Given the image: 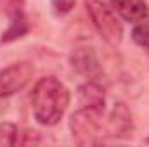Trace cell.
<instances>
[{"mask_svg":"<svg viewBox=\"0 0 149 147\" xmlns=\"http://www.w3.org/2000/svg\"><path fill=\"white\" fill-rule=\"evenodd\" d=\"M102 114H104V109L81 106L71 116L70 128H71V133H73V139L76 144L88 146V144L101 142L97 137H99L101 126H102Z\"/></svg>","mask_w":149,"mask_h":147,"instance_id":"3957f363","label":"cell"},{"mask_svg":"<svg viewBox=\"0 0 149 147\" xmlns=\"http://www.w3.org/2000/svg\"><path fill=\"white\" fill-rule=\"evenodd\" d=\"M7 14L10 17V24L2 35V43H10L14 40H19L30 31L28 19L24 16L23 0H9L7 2Z\"/></svg>","mask_w":149,"mask_h":147,"instance_id":"8992f818","label":"cell"},{"mask_svg":"<svg viewBox=\"0 0 149 147\" xmlns=\"http://www.w3.org/2000/svg\"><path fill=\"white\" fill-rule=\"evenodd\" d=\"M111 5L123 21L132 24L144 21L149 14L144 0H111Z\"/></svg>","mask_w":149,"mask_h":147,"instance_id":"ba28073f","label":"cell"},{"mask_svg":"<svg viewBox=\"0 0 149 147\" xmlns=\"http://www.w3.org/2000/svg\"><path fill=\"white\" fill-rule=\"evenodd\" d=\"M78 101H80L81 106H87V107L106 109V95H104V88H102V85L99 81L88 80L87 83L80 85Z\"/></svg>","mask_w":149,"mask_h":147,"instance_id":"9c48e42d","label":"cell"},{"mask_svg":"<svg viewBox=\"0 0 149 147\" xmlns=\"http://www.w3.org/2000/svg\"><path fill=\"white\" fill-rule=\"evenodd\" d=\"M85 7L99 35L109 45L118 47L123 40V26L116 17V10L113 9L111 0H87Z\"/></svg>","mask_w":149,"mask_h":147,"instance_id":"7a4b0ae2","label":"cell"},{"mask_svg":"<svg viewBox=\"0 0 149 147\" xmlns=\"http://www.w3.org/2000/svg\"><path fill=\"white\" fill-rule=\"evenodd\" d=\"M33 73H35V66L31 61H19L2 69L0 71V99L10 97L16 92L23 90L30 83Z\"/></svg>","mask_w":149,"mask_h":147,"instance_id":"277c9868","label":"cell"},{"mask_svg":"<svg viewBox=\"0 0 149 147\" xmlns=\"http://www.w3.org/2000/svg\"><path fill=\"white\" fill-rule=\"evenodd\" d=\"M108 135L113 139H130L134 135V119L123 102H116L108 116Z\"/></svg>","mask_w":149,"mask_h":147,"instance_id":"52a82bcc","label":"cell"},{"mask_svg":"<svg viewBox=\"0 0 149 147\" xmlns=\"http://www.w3.org/2000/svg\"><path fill=\"white\" fill-rule=\"evenodd\" d=\"M146 142H148V144H149V139H148V140H146Z\"/></svg>","mask_w":149,"mask_h":147,"instance_id":"4fadbf2b","label":"cell"},{"mask_svg":"<svg viewBox=\"0 0 149 147\" xmlns=\"http://www.w3.org/2000/svg\"><path fill=\"white\" fill-rule=\"evenodd\" d=\"M76 0H50V7L52 12L56 16H66L71 12V9L74 7Z\"/></svg>","mask_w":149,"mask_h":147,"instance_id":"7c38bea8","label":"cell"},{"mask_svg":"<svg viewBox=\"0 0 149 147\" xmlns=\"http://www.w3.org/2000/svg\"><path fill=\"white\" fill-rule=\"evenodd\" d=\"M132 40L144 49L146 52H149V21H141L135 24V28L132 30Z\"/></svg>","mask_w":149,"mask_h":147,"instance_id":"8fae6325","label":"cell"},{"mask_svg":"<svg viewBox=\"0 0 149 147\" xmlns=\"http://www.w3.org/2000/svg\"><path fill=\"white\" fill-rule=\"evenodd\" d=\"M71 66L78 74L85 76L87 80L99 81L104 80V68L102 62L95 52L94 47L90 45H78L71 52Z\"/></svg>","mask_w":149,"mask_h":147,"instance_id":"5b68a950","label":"cell"},{"mask_svg":"<svg viewBox=\"0 0 149 147\" xmlns=\"http://www.w3.org/2000/svg\"><path fill=\"white\" fill-rule=\"evenodd\" d=\"M19 144V128L14 123H0V147H12Z\"/></svg>","mask_w":149,"mask_h":147,"instance_id":"30bf717a","label":"cell"},{"mask_svg":"<svg viewBox=\"0 0 149 147\" xmlns=\"http://www.w3.org/2000/svg\"><path fill=\"white\" fill-rule=\"evenodd\" d=\"M31 111L40 125H57L70 106V92L56 76L40 78L31 92Z\"/></svg>","mask_w":149,"mask_h":147,"instance_id":"6da1fadb","label":"cell"}]
</instances>
